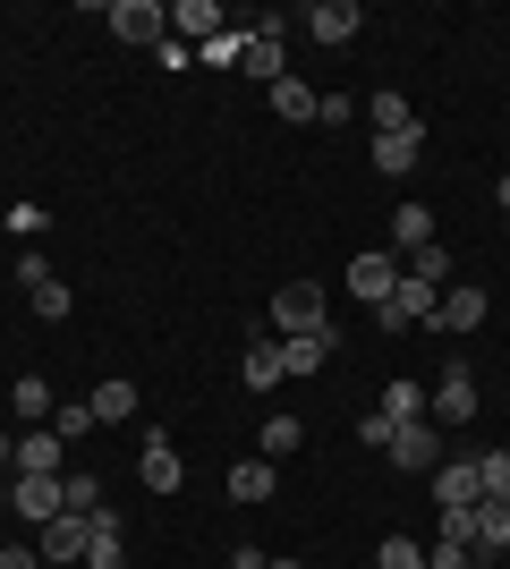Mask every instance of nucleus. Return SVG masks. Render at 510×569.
I'll list each match as a JSON object with an SVG mask.
<instances>
[{
	"instance_id": "nucleus-28",
	"label": "nucleus",
	"mask_w": 510,
	"mask_h": 569,
	"mask_svg": "<svg viewBox=\"0 0 510 569\" xmlns=\"http://www.w3.org/2000/svg\"><path fill=\"white\" fill-rule=\"evenodd\" d=\"M196 60H204V69H239L247 60V26H221L213 43H196Z\"/></svg>"
},
{
	"instance_id": "nucleus-38",
	"label": "nucleus",
	"mask_w": 510,
	"mask_h": 569,
	"mask_svg": "<svg viewBox=\"0 0 510 569\" xmlns=\"http://www.w3.org/2000/svg\"><path fill=\"white\" fill-rule=\"evenodd\" d=\"M9 451H18V433H0V468H9Z\"/></svg>"
},
{
	"instance_id": "nucleus-18",
	"label": "nucleus",
	"mask_w": 510,
	"mask_h": 569,
	"mask_svg": "<svg viewBox=\"0 0 510 569\" xmlns=\"http://www.w3.org/2000/svg\"><path fill=\"white\" fill-rule=\"evenodd\" d=\"M391 281H400V272H391V256H349V289H358L366 307H383Z\"/></svg>"
},
{
	"instance_id": "nucleus-16",
	"label": "nucleus",
	"mask_w": 510,
	"mask_h": 569,
	"mask_svg": "<svg viewBox=\"0 0 510 569\" xmlns=\"http://www.w3.org/2000/svg\"><path fill=\"white\" fill-rule=\"evenodd\" d=\"M298 442H307V417H290V408H281V417H264V433H256V459H272V468H281Z\"/></svg>"
},
{
	"instance_id": "nucleus-13",
	"label": "nucleus",
	"mask_w": 510,
	"mask_h": 569,
	"mask_svg": "<svg viewBox=\"0 0 510 569\" xmlns=\"http://www.w3.org/2000/svg\"><path fill=\"white\" fill-rule=\"evenodd\" d=\"M477 323H486V289H442V307H434L426 332H477Z\"/></svg>"
},
{
	"instance_id": "nucleus-37",
	"label": "nucleus",
	"mask_w": 510,
	"mask_h": 569,
	"mask_svg": "<svg viewBox=\"0 0 510 569\" xmlns=\"http://www.w3.org/2000/svg\"><path fill=\"white\" fill-rule=\"evenodd\" d=\"M0 569H43V552H34V545H9V552H0Z\"/></svg>"
},
{
	"instance_id": "nucleus-17",
	"label": "nucleus",
	"mask_w": 510,
	"mask_h": 569,
	"mask_svg": "<svg viewBox=\"0 0 510 569\" xmlns=\"http://www.w3.org/2000/svg\"><path fill=\"white\" fill-rule=\"evenodd\" d=\"M86 408H94V426H128V417H137V382H128V375L94 382V400H86Z\"/></svg>"
},
{
	"instance_id": "nucleus-14",
	"label": "nucleus",
	"mask_w": 510,
	"mask_h": 569,
	"mask_svg": "<svg viewBox=\"0 0 510 569\" xmlns=\"http://www.w3.org/2000/svg\"><path fill=\"white\" fill-rule=\"evenodd\" d=\"M247 77H256V86H281V77H290V51H281V34H247V60H239Z\"/></svg>"
},
{
	"instance_id": "nucleus-34",
	"label": "nucleus",
	"mask_w": 510,
	"mask_h": 569,
	"mask_svg": "<svg viewBox=\"0 0 510 569\" xmlns=\"http://www.w3.org/2000/svg\"><path fill=\"white\" fill-rule=\"evenodd\" d=\"M409 272H417V281H434V289H451V256H442V247H417Z\"/></svg>"
},
{
	"instance_id": "nucleus-1",
	"label": "nucleus",
	"mask_w": 510,
	"mask_h": 569,
	"mask_svg": "<svg viewBox=\"0 0 510 569\" xmlns=\"http://www.w3.org/2000/svg\"><path fill=\"white\" fill-rule=\"evenodd\" d=\"M272 332H281V340H298V332H332V307H323V289H316V281L272 289Z\"/></svg>"
},
{
	"instance_id": "nucleus-21",
	"label": "nucleus",
	"mask_w": 510,
	"mask_h": 569,
	"mask_svg": "<svg viewBox=\"0 0 510 569\" xmlns=\"http://www.w3.org/2000/svg\"><path fill=\"white\" fill-rule=\"evenodd\" d=\"M9 408H18V426H43V417H60L43 375H18V382H9Z\"/></svg>"
},
{
	"instance_id": "nucleus-40",
	"label": "nucleus",
	"mask_w": 510,
	"mask_h": 569,
	"mask_svg": "<svg viewBox=\"0 0 510 569\" xmlns=\"http://www.w3.org/2000/svg\"><path fill=\"white\" fill-rule=\"evenodd\" d=\"M493 196H502V213H510V179H502V188H493Z\"/></svg>"
},
{
	"instance_id": "nucleus-7",
	"label": "nucleus",
	"mask_w": 510,
	"mask_h": 569,
	"mask_svg": "<svg viewBox=\"0 0 510 569\" xmlns=\"http://www.w3.org/2000/svg\"><path fill=\"white\" fill-rule=\"evenodd\" d=\"M9 510H18L26 527H51L60 519V476H18V485H9Z\"/></svg>"
},
{
	"instance_id": "nucleus-6",
	"label": "nucleus",
	"mask_w": 510,
	"mask_h": 569,
	"mask_svg": "<svg viewBox=\"0 0 510 569\" xmlns=\"http://www.w3.org/2000/svg\"><path fill=\"white\" fill-rule=\"evenodd\" d=\"M60 459H69V442L34 426V433H18V451H9V476H69Z\"/></svg>"
},
{
	"instance_id": "nucleus-9",
	"label": "nucleus",
	"mask_w": 510,
	"mask_h": 569,
	"mask_svg": "<svg viewBox=\"0 0 510 569\" xmlns=\"http://www.w3.org/2000/svg\"><path fill=\"white\" fill-rule=\"evenodd\" d=\"M358 26H366L358 0H316V9H307V34H316V43H358Z\"/></svg>"
},
{
	"instance_id": "nucleus-4",
	"label": "nucleus",
	"mask_w": 510,
	"mask_h": 569,
	"mask_svg": "<svg viewBox=\"0 0 510 569\" xmlns=\"http://www.w3.org/2000/svg\"><path fill=\"white\" fill-rule=\"evenodd\" d=\"M426 485H434V510H477V501H486V476H477V459H442Z\"/></svg>"
},
{
	"instance_id": "nucleus-23",
	"label": "nucleus",
	"mask_w": 510,
	"mask_h": 569,
	"mask_svg": "<svg viewBox=\"0 0 510 569\" xmlns=\"http://www.w3.org/2000/svg\"><path fill=\"white\" fill-rule=\"evenodd\" d=\"M383 417H391V426H417V417H426V382L391 375V391H383Z\"/></svg>"
},
{
	"instance_id": "nucleus-10",
	"label": "nucleus",
	"mask_w": 510,
	"mask_h": 569,
	"mask_svg": "<svg viewBox=\"0 0 510 569\" xmlns=\"http://www.w3.org/2000/svg\"><path fill=\"white\" fill-rule=\"evenodd\" d=\"M358 111H366V128H374V137H409V128H426V119H417V102L391 94V86H383V94H366Z\"/></svg>"
},
{
	"instance_id": "nucleus-15",
	"label": "nucleus",
	"mask_w": 510,
	"mask_h": 569,
	"mask_svg": "<svg viewBox=\"0 0 510 569\" xmlns=\"http://www.w3.org/2000/svg\"><path fill=\"white\" fill-rule=\"evenodd\" d=\"M417 162H426V128H409V137H374V170H383V179H409Z\"/></svg>"
},
{
	"instance_id": "nucleus-27",
	"label": "nucleus",
	"mask_w": 510,
	"mask_h": 569,
	"mask_svg": "<svg viewBox=\"0 0 510 569\" xmlns=\"http://www.w3.org/2000/svg\"><path fill=\"white\" fill-rule=\"evenodd\" d=\"M230 501H272V459H239L230 468Z\"/></svg>"
},
{
	"instance_id": "nucleus-2",
	"label": "nucleus",
	"mask_w": 510,
	"mask_h": 569,
	"mask_svg": "<svg viewBox=\"0 0 510 569\" xmlns=\"http://www.w3.org/2000/svg\"><path fill=\"white\" fill-rule=\"evenodd\" d=\"M102 18H111V34L137 43V51H162L170 43V9H162V0H111Z\"/></svg>"
},
{
	"instance_id": "nucleus-22",
	"label": "nucleus",
	"mask_w": 510,
	"mask_h": 569,
	"mask_svg": "<svg viewBox=\"0 0 510 569\" xmlns=\"http://www.w3.org/2000/svg\"><path fill=\"white\" fill-rule=\"evenodd\" d=\"M477 552H486V561L510 552V501H477Z\"/></svg>"
},
{
	"instance_id": "nucleus-20",
	"label": "nucleus",
	"mask_w": 510,
	"mask_h": 569,
	"mask_svg": "<svg viewBox=\"0 0 510 569\" xmlns=\"http://www.w3.org/2000/svg\"><path fill=\"white\" fill-rule=\"evenodd\" d=\"M391 247H400V256L434 247V204H400V213H391Z\"/></svg>"
},
{
	"instance_id": "nucleus-5",
	"label": "nucleus",
	"mask_w": 510,
	"mask_h": 569,
	"mask_svg": "<svg viewBox=\"0 0 510 569\" xmlns=\"http://www.w3.org/2000/svg\"><path fill=\"white\" fill-rule=\"evenodd\" d=\"M426 417H434L442 433H451V426H468V417H477V382H468V366H451V375H442L434 391H426Z\"/></svg>"
},
{
	"instance_id": "nucleus-19",
	"label": "nucleus",
	"mask_w": 510,
	"mask_h": 569,
	"mask_svg": "<svg viewBox=\"0 0 510 569\" xmlns=\"http://www.w3.org/2000/svg\"><path fill=\"white\" fill-rule=\"evenodd\" d=\"M340 340L332 332H298V340H281V375H323V357H332Z\"/></svg>"
},
{
	"instance_id": "nucleus-42",
	"label": "nucleus",
	"mask_w": 510,
	"mask_h": 569,
	"mask_svg": "<svg viewBox=\"0 0 510 569\" xmlns=\"http://www.w3.org/2000/svg\"><path fill=\"white\" fill-rule=\"evenodd\" d=\"M43 569H60V561H43Z\"/></svg>"
},
{
	"instance_id": "nucleus-3",
	"label": "nucleus",
	"mask_w": 510,
	"mask_h": 569,
	"mask_svg": "<svg viewBox=\"0 0 510 569\" xmlns=\"http://www.w3.org/2000/svg\"><path fill=\"white\" fill-rule=\"evenodd\" d=\"M391 468H409V476H434L442 468V426H434V417L391 426Z\"/></svg>"
},
{
	"instance_id": "nucleus-32",
	"label": "nucleus",
	"mask_w": 510,
	"mask_h": 569,
	"mask_svg": "<svg viewBox=\"0 0 510 569\" xmlns=\"http://www.w3.org/2000/svg\"><path fill=\"white\" fill-rule=\"evenodd\" d=\"M51 433H60V442H86V433H94V408H86V400H69L60 417H51Z\"/></svg>"
},
{
	"instance_id": "nucleus-29",
	"label": "nucleus",
	"mask_w": 510,
	"mask_h": 569,
	"mask_svg": "<svg viewBox=\"0 0 510 569\" xmlns=\"http://www.w3.org/2000/svg\"><path fill=\"white\" fill-rule=\"evenodd\" d=\"M316 86H298V77H281V86H272V111H281V119H298V128H307V119H316Z\"/></svg>"
},
{
	"instance_id": "nucleus-24",
	"label": "nucleus",
	"mask_w": 510,
	"mask_h": 569,
	"mask_svg": "<svg viewBox=\"0 0 510 569\" xmlns=\"http://www.w3.org/2000/svg\"><path fill=\"white\" fill-rule=\"evenodd\" d=\"M60 510H77V519H94V510H102V476L69 468V476H60Z\"/></svg>"
},
{
	"instance_id": "nucleus-30",
	"label": "nucleus",
	"mask_w": 510,
	"mask_h": 569,
	"mask_svg": "<svg viewBox=\"0 0 510 569\" xmlns=\"http://www.w3.org/2000/svg\"><path fill=\"white\" fill-rule=\"evenodd\" d=\"M26 307L43 315V323H69V307H77V298H69V281H60V272H51L43 289H26Z\"/></svg>"
},
{
	"instance_id": "nucleus-25",
	"label": "nucleus",
	"mask_w": 510,
	"mask_h": 569,
	"mask_svg": "<svg viewBox=\"0 0 510 569\" xmlns=\"http://www.w3.org/2000/svg\"><path fill=\"white\" fill-rule=\"evenodd\" d=\"M239 375H247V391H272V382H290V375H281V340H256Z\"/></svg>"
},
{
	"instance_id": "nucleus-33",
	"label": "nucleus",
	"mask_w": 510,
	"mask_h": 569,
	"mask_svg": "<svg viewBox=\"0 0 510 569\" xmlns=\"http://www.w3.org/2000/svg\"><path fill=\"white\" fill-rule=\"evenodd\" d=\"M477 476H486V501H510V451H486Z\"/></svg>"
},
{
	"instance_id": "nucleus-26",
	"label": "nucleus",
	"mask_w": 510,
	"mask_h": 569,
	"mask_svg": "<svg viewBox=\"0 0 510 569\" xmlns=\"http://www.w3.org/2000/svg\"><path fill=\"white\" fill-rule=\"evenodd\" d=\"M86 569H120V519L94 510V536H86Z\"/></svg>"
},
{
	"instance_id": "nucleus-41",
	"label": "nucleus",
	"mask_w": 510,
	"mask_h": 569,
	"mask_svg": "<svg viewBox=\"0 0 510 569\" xmlns=\"http://www.w3.org/2000/svg\"><path fill=\"white\" fill-rule=\"evenodd\" d=\"M264 569H307V561H264Z\"/></svg>"
},
{
	"instance_id": "nucleus-11",
	"label": "nucleus",
	"mask_w": 510,
	"mask_h": 569,
	"mask_svg": "<svg viewBox=\"0 0 510 569\" xmlns=\"http://www.w3.org/2000/svg\"><path fill=\"white\" fill-rule=\"evenodd\" d=\"M137 476H146V493H179V485H188V468H179V451H170V433H146Z\"/></svg>"
},
{
	"instance_id": "nucleus-31",
	"label": "nucleus",
	"mask_w": 510,
	"mask_h": 569,
	"mask_svg": "<svg viewBox=\"0 0 510 569\" xmlns=\"http://www.w3.org/2000/svg\"><path fill=\"white\" fill-rule=\"evenodd\" d=\"M374 569H426V545H417V536H383Z\"/></svg>"
},
{
	"instance_id": "nucleus-39",
	"label": "nucleus",
	"mask_w": 510,
	"mask_h": 569,
	"mask_svg": "<svg viewBox=\"0 0 510 569\" xmlns=\"http://www.w3.org/2000/svg\"><path fill=\"white\" fill-rule=\"evenodd\" d=\"M468 569H502V561H486V552H468Z\"/></svg>"
},
{
	"instance_id": "nucleus-36",
	"label": "nucleus",
	"mask_w": 510,
	"mask_h": 569,
	"mask_svg": "<svg viewBox=\"0 0 510 569\" xmlns=\"http://www.w3.org/2000/svg\"><path fill=\"white\" fill-rule=\"evenodd\" d=\"M358 442H366V451H391V417H383V408H374V417L358 426Z\"/></svg>"
},
{
	"instance_id": "nucleus-8",
	"label": "nucleus",
	"mask_w": 510,
	"mask_h": 569,
	"mask_svg": "<svg viewBox=\"0 0 510 569\" xmlns=\"http://www.w3.org/2000/svg\"><path fill=\"white\" fill-rule=\"evenodd\" d=\"M34 536H43V545H34L43 561H60V569H69V561H86V536H94V519L60 510V519H51V527H34Z\"/></svg>"
},
{
	"instance_id": "nucleus-35",
	"label": "nucleus",
	"mask_w": 510,
	"mask_h": 569,
	"mask_svg": "<svg viewBox=\"0 0 510 569\" xmlns=\"http://www.w3.org/2000/svg\"><path fill=\"white\" fill-rule=\"evenodd\" d=\"M426 569H468V545H451V536H434V545H426Z\"/></svg>"
},
{
	"instance_id": "nucleus-12",
	"label": "nucleus",
	"mask_w": 510,
	"mask_h": 569,
	"mask_svg": "<svg viewBox=\"0 0 510 569\" xmlns=\"http://www.w3.org/2000/svg\"><path fill=\"white\" fill-rule=\"evenodd\" d=\"M170 26H179V43L196 51V43H213L230 18H221V0H170Z\"/></svg>"
}]
</instances>
